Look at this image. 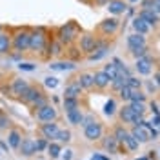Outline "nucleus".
Instances as JSON below:
<instances>
[{"label":"nucleus","instance_id":"49530a36","mask_svg":"<svg viewBox=\"0 0 160 160\" xmlns=\"http://www.w3.org/2000/svg\"><path fill=\"white\" fill-rule=\"evenodd\" d=\"M91 160H109V157H106V155H100V153H93Z\"/></svg>","mask_w":160,"mask_h":160},{"label":"nucleus","instance_id":"ddd939ff","mask_svg":"<svg viewBox=\"0 0 160 160\" xmlns=\"http://www.w3.org/2000/svg\"><path fill=\"white\" fill-rule=\"evenodd\" d=\"M118 28H120V22H118V18L111 17V18H106V20H102V22H100L98 31L102 33V35L109 37V35H115V33L118 31Z\"/></svg>","mask_w":160,"mask_h":160},{"label":"nucleus","instance_id":"72a5a7b5","mask_svg":"<svg viewBox=\"0 0 160 160\" xmlns=\"http://www.w3.org/2000/svg\"><path fill=\"white\" fill-rule=\"evenodd\" d=\"M113 135H115V137H117V140H118L120 144H122V142L126 140V137L129 135V131L126 129L124 126H117V128H115V133H113Z\"/></svg>","mask_w":160,"mask_h":160},{"label":"nucleus","instance_id":"c9c22d12","mask_svg":"<svg viewBox=\"0 0 160 160\" xmlns=\"http://www.w3.org/2000/svg\"><path fill=\"white\" fill-rule=\"evenodd\" d=\"M57 140H58L60 144H68V142H71V131L69 129H60L58 135H57Z\"/></svg>","mask_w":160,"mask_h":160},{"label":"nucleus","instance_id":"0eeeda50","mask_svg":"<svg viewBox=\"0 0 160 160\" xmlns=\"http://www.w3.org/2000/svg\"><path fill=\"white\" fill-rule=\"evenodd\" d=\"M13 49L18 53L29 49V31L28 29H18L13 35Z\"/></svg>","mask_w":160,"mask_h":160},{"label":"nucleus","instance_id":"dca6fc26","mask_svg":"<svg viewBox=\"0 0 160 160\" xmlns=\"http://www.w3.org/2000/svg\"><path fill=\"white\" fill-rule=\"evenodd\" d=\"M102 148L108 151V153H118L120 151V142L117 140L115 135H108V137H102Z\"/></svg>","mask_w":160,"mask_h":160},{"label":"nucleus","instance_id":"7c9ffc66","mask_svg":"<svg viewBox=\"0 0 160 160\" xmlns=\"http://www.w3.org/2000/svg\"><path fill=\"white\" fill-rule=\"evenodd\" d=\"M104 71H106V75H108L111 80H115L117 77H120V75H118V68L115 66V62H109V64H106V66H104Z\"/></svg>","mask_w":160,"mask_h":160},{"label":"nucleus","instance_id":"6e6552de","mask_svg":"<svg viewBox=\"0 0 160 160\" xmlns=\"http://www.w3.org/2000/svg\"><path fill=\"white\" fill-rule=\"evenodd\" d=\"M58 124H57V120H53V122H42L38 126V133H40V137L42 138H46V140H57V135H58Z\"/></svg>","mask_w":160,"mask_h":160},{"label":"nucleus","instance_id":"20e7f679","mask_svg":"<svg viewBox=\"0 0 160 160\" xmlns=\"http://www.w3.org/2000/svg\"><path fill=\"white\" fill-rule=\"evenodd\" d=\"M33 117H35V120L37 122H53V120L58 118V111H57V108L55 106H51L49 102L46 104V106H42V108H38L37 111H33Z\"/></svg>","mask_w":160,"mask_h":160},{"label":"nucleus","instance_id":"4468645a","mask_svg":"<svg viewBox=\"0 0 160 160\" xmlns=\"http://www.w3.org/2000/svg\"><path fill=\"white\" fill-rule=\"evenodd\" d=\"M108 51H109V44H108V42H104V40H98V42H97V46H95V49L88 55V58H89L91 62H97V60L104 58V57L108 55Z\"/></svg>","mask_w":160,"mask_h":160},{"label":"nucleus","instance_id":"39448f33","mask_svg":"<svg viewBox=\"0 0 160 160\" xmlns=\"http://www.w3.org/2000/svg\"><path fill=\"white\" fill-rule=\"evenodd\" d=\"M118 118L122 124H129V126H138V124H142L144 122V117H140V115H137L135 111L131 109L129 104H126V106H122L118 109Z\"/></svg>","mask_w":160,"mask_h":160},{"label":"nucleus","instance_id":"5701e85b","mask_svg":"<svg viewBox=\"0 0 160 160\" xmlns=\"http://www.w3.org/2000/svg\"><path fill=\"white\" fill-rule=\"evenodd\" d=\"M126 44H128L129 49H133V48H140V46H148L146 37L140 35V33H133V35H129V37L126 38Z\"/></svg>","mask_w":160,"mask_h":160},{"label":"nucleus","instance_id":"c85d7f7f","mask_svg":"<svg viewBox=\"0 0 160 160\" xmlns=\"http://www.w3.org/2000/svg\"><path fill=\"white\" fill-rule=\"evenodd\" d=\"M46 151H48V155L51 158H58L60 153H62V146H60V142H49Z\"/></svg>","mask_w":160,"mask_h":160},{"label":"nucleus","instance_id":"f3484780","mask_svg":"<svg viewBox=\"0 0 160 160\" xmlns=\"http://www.w3.org/2000/svg\"><path fill=\"white\" fill-rule=\"evenodd\" d=\"M93 78H95V88L97 89H106V88H109V84H111V78L106 75V71L104 69H100L97 71L95 75H93Z\"/></svg>","mask_w":160,"mask_h":160},{"label":"nucleus","instance_id":"a211bd4d","mask_svg":"<svg viewBox=\"0 0 160 160\" xmlns=\"http://www.w3.org/2000/svg\"><path fill=\"white\" fill-rule=\"evenodd\" d=\"M106 6H108V11L111 15H124L128 11V4L124 0H109Z\"/></svg>","mask_w":160,"mask_h":160},{"label":"nucleus","instance_id":"7ed1b4c3","mask_svg":"<svg viewBox=\"0 0 160 160\" xmlns=\"http://www.w3.org/2000/svg\"><path fill=\"white\" fill-rule=\"evenodd\" d=\"M48 44H49V38H48V35L44 33V29H33L29 31V49L31 51H44L48 48Z\"/></svg>","mask_w":160,"mask_h":160},{"label":"nucleus","instance_id":"6ab92c4d","mask_svg":"<svg viewBox=\"0 0 160 160\" xmlns=\"http://www.w3.org/2000/svg\"><path fill=\"white\" fill-rule=\"evenodd\" d=\"M22 155V157H33L35 153H37V149H35V140L31 138H24L22 140V144L18 146V149H17Z\"/></svg>","mask_w":160,"mask_h":160},{"label":"nucleus","instance_id":"ea45409f","mask_svg":"<svg viewBox=\"0 0 160 160\" xmlns=\"http://www.w3.org/2000/svg\"><path fill=\"white\" fill-rule=\"evenodd\" d=\"M46 104H48V95H42V97H40L38 100H35V102L31 104L29 108H31L33 111H37L38 108H42V106H46Z\"/></svg>","mask_w":160,"mask_h":160},{"label":"nucleus","instance_id":"8fccbe9b","mask_svg":"<svg viewBox=\"0 0 160 160\" xmlns=\"http://www.w3.org/2000/svg\"><path fill=\"white\" fill-rule=\"evenodd\" d=\"M129 2H137V0H129Z\"/></svg>","mask_w":160,"mask_h":160},{"label":"nucleus","instance_id":"de8ad7c7","mask_svg":"<svg viewBox=\"0 0 160 160\" xmlns=\"http://www.w3.org/2000/svg\"><path fill=\"white\" fill-rule=\"evenodd\" d=\"M155 84L160 88V73H157V75H155Z\"/></svg>","mask_w":160,"mask_h":160},{"label":"nucleus","instance_id":"cd10ccee","mask_svg":"<svg viewBox=\"0 0 160 160\" xmlns=\"http://www.w3.org/2000/svg\"><path fill=\"white\" fill-rule=\"evenodd\" d=\"M120 146H126V149H128V151H137V149H138L140 144H138V140L135 138V137L131 135V131H129V135L126 137V140H124V142H122Z\"/></svg>","mask_w":160,"mask_h":160},{"label":"nucleus","instance_id":"79ce46f5","mask_svg":"<svg viewBox=\"0 0 160 160\" xmlns=\"http://www.w3.org/2000/svg\"><path fill=\"white\" fill-rule=\"evenodd\" d=\"M9 128H11V120L4 113H0V131H8Z\"/></svg>","mask_w":160,"mask_h":160},{"label":"nucleus","instance_id":"3c124183","mask_svg":"<svg viewBox=\"0 0 160 160\" xmlns=\"http://www.w3.org/2000/svg\"><path fill=\"white\" fill-rule=\"evenodd\" d=\"M0 157H2V151H0Z\"/></svg>","mask_w":160,"mask_h":160},{"label":"nucleus","instance_id":"c756f323","mask_svg":"<svg viewBox=\"0 0 160 160\" xmlns=\"http://www.w3.org/2000/svg\"><path fill=\"white\" fill-rule=\"evenodd\" d=\"M118 113V108H117V100L115 98H109L106 102V106H104V115H108V117H113V115H117Z\"/></svg>","mask_w":160,"mask_h":160},{"label":"nucleus","instance_id":"bb28decb","mask_svg":"<svg viewBox=\"0 0 160 160\" xmlns=\"http://www.w3.org/2000/svg\"><path fill=\"white\" fill-rule=\"evenodd\" d=\"M49 68L51 69H55V71H71V69H75V62H53V64H49Z\"/></svg>","mask_w":160,"mask_h":160},{"label":"nucleus","instance_id":"f257e3e1","mask_svg":"<svg viewBox=\"0 0 160 160\" xmlns=\"http://www.w3.org/2000/svg\"><path fill=\"white\" fill-rule=\"evenodd\" d=\"M131 135L135 137V138L138 140V144H146V142H149V140H155L157 138V129H153V124L151 122H142L138 126H131Z\"/></svg>","mask_w":160,"mask_h":160},{"label":"nucleus","instance_id":"f8f14e48","mask_svg":"<svg viewBox=\"0 0 160 160\" xmlns=\"http://www.w3.org/2000/svg\"><path fill=\"white\" fill-rule=\"evenodd\" d=\"M42 95H46V93L40 89L38 86H29V88L26 89V93H24L18 100L22 102V104H26V106H31V104H33L35 100H38Z\"/></svg>","mask_w":160,"mask_h":160},{"label":"nucleus","instance_id":"1a4fd4ad","mask_svg":"<svg viewBox=\"0 0 160 160\" xmlns=\"http://www.w3.org/2000/svg\"><path fill=\"white\" fill-rule=\"evenodd\" d=\"M29 86H31V84L28 82V80L13 78V80H11V84L8 86V91H9V95L13 97V98H20V97L26 93V89H28Z\"/></svg>","mask_w":160,"mask_h":160},{"label":"nucleus","instance_id":"4c0bfd02","mask_svg":"<svg viewBox=\"0 0 160 160\" xmlns=\"http://www.w3.org/2000/svg\"><path fill=\"white\" fill-rule=\"evenodd\" d=\"M48 144H49V140H46V138H37V140H35V149H37V153L46 151V149H48Z\"/></svg>","mask_w":160,"mask_h":160},{"label":"nucleus","instance_id":"603ef678","mask_svg":"<svg viewBox=\"0 0 160 160\" xmlns=\"http://www.w3.org/2000/svg\"><path fill=\"white\" fill-rule=\"evenodd\" d=\"M82 2H88V0H82Z\"/></svg>","mask_w":160,"mask_h":160},{"label":"nucleus","instance_id":"58836bf2","mask_svg":"<svg viewBox=\"0 0 160 160\" xmlns=\"http://www.w3.org/2000/svg\"><path fill=\"white\" fill-rule=\"evenodd\" d=\"M126 84H128L129 88H133V89H142V80H138L137 77H128Z\"/></svg>","mask_w":160,"mask_h":160},{"label":"nucleus","instance_id":"864d4df0","mask_svg":"<svg viewBox=\"0 0 160 160\" xmlns=\"http://www.w3.org/2000/svg\"><path fill=\"white\" fill-rule=\"evenodd\" d=\"M158 2H160V0H158Z\"/></svg>","mask_w":160,"mask_h":160},{"label":"nucleus","instance_id":"4be33fe9","mask_svg":"<svg viewBox=\"0 0 160 160\" xmlns=\"http://www.w3.org/2000/svg\"><path fill=\"white\" fill-rule=\"evenodd\" d=\"M13 49V37L9 33H0V55H8Z\"/></svg>","mask_w":160,"mask_h":160},{"label":"nucleus","instance_id":"412c9836","mask_svg":"<svg viewBox=\"0 0 160 160\" xmlns=\"http://www.w3.org/2000/svg\"><path fill=\"white\" fill-rule=\"evenodd\" d=\"M138 17L146 20V22L149 24L151 28H157V26L160 24V17L157 15V13H155V11H151V9H140Z\"/></svg>","mask_w":160,"mask_h":160},{"label":"nucleus","instance_id":"a19ab883","mask_svg":"<svg viewBox=\"0 0 160 160\" xmlns=\"http://www.w3.org/2000/svg\"><path fill=\"white\" fill-rule=\"evenodd\" d=\"M131 89H133V88H129V86L126 84V86H124V88H122V89L118 91L120 98H122V100H126V102H129V100H131Z\"/></svg>","mask_w":160,"mask_h":160},{"label":"nucleus","instance_id":"a878e982","mask_svg":"<svg viewBox=\"0 0 160 160\" xmlns=\"http://www.w3.org/2000/svg\"><path fill=\"white\" fill-rule=\"evenodd\" d=\"M133 29H135V33H140V35H148L151 31V26L146 22L144 18H140V17H137V18L133 20Z\"/></svg>","mask_w":160,"mask_h":160},{"label":"nucleus","instance_id":"09e8293b","mask_svg":"<svg viewBox=\"0 0 160 160\" xmlns=\"http://www.w3.org/2000/svg\"><path fill=\"white\" fill-rule=\"evenodd\" d=\"M2 31H4V28H2V26H0V33H2Z\"/></svg>","mask_w":160,"mask_h":160},{"label":"nucleus","instance_id":"aec40b11","mask_svg":"<svg viewBox=\"0 0 160 160\" xmlns=\"http://www.w3.org/2000/svg\"><path fill=\"white\" fill-rule=\"evenodd\" d=\"M82 86L78 84V80H71L69 84L66 86V89H64V97H71V98H78L80 93H82Z\"/></svg>","mask_w":160,"mask_h":160},{"label":"nucleus","instance_id":"f03ea898","mask_svg":"<svg viewBox=\"0 0 160 160\" xmlns=\"http://www.w3.org/2000/svg\"><path fill=\"white\" fill-rule=\"evenodd\" d=\"M78 33H80L78 26L75 22H68L66 26H60L58 28V31H57V37L58 38L57 40H60L64 46H69V44H73L75 40L78 38Z\"/></svg>","mask_w":160,"mask_h":160},{"label":"nucleus","instance_id":"f704fd0d","mask_svg":"<svg viewBox=\"0 0 160 160\" xmlns=\"http://www.w3.org/2000/svg\"><path fill=\"white\" fill-rule=\"evenodd\" d=\"M129 102H146V93L142 89H131V100Z\"/></svg>","mask_w":160,"mask_h":160},{"label":"nucleus","instance_id":"2eb2a0df","mask_svg":"<svg viewBox=\"0 0 160 160\" xmlns=\"http://www.w3.org/2000/svg\"><path fill=\"white\" fill-rule=\"evenodd\" d=\"M22 131L17 129V128H9L8 129V146H9L11 149H18V146L22 144Z\"/></svg>","mask_w":160,"mask_h":160},{"label":"nucleus","instance_id":"b1692460","mask_svg":"<svg viewBox=\"0 0 160 160\" xmlns=\"http://www.w3.org/2000/svg\"><path fill=\"white\" fill-rule=\"evenodd\" d=\"M77 80H78V84L82 86V89L84 91H89L95 88V78H93V73H80L78 77H77Z\"/></svg>","mask_w":160,"mask_h":160},{"label":"nucleus","instance_id":"423d86ee","mask_svg":"<svg viewBox=\"0 0 160 160\" xmlns=\"http://www.w3.org/2000/svg\"><path fill=\"white\" fill-rule=\"evenodd\" d=\"M84 137L89 140V142H97L104 137V126H102V122H97V120H93L89 124H86L84 126Z\"/></svg>","mask_w":160,"mask_h":160},{"label":"nucleus","instance_id":"c03bdc74","mask_svg":"<svg viewBox=\"0 0 160 160\" xmlns=\"http://www.w3.org/2000/svg\"><path fill=\"white\" fill-rule=\"evenodd\" d=\"M18 68L22 71H35V64H29V62H24V64H22V62H20Z\"/></svg>","mask_w":160,"mask_h":160},{"label":"nucleus","instance_id":"9d476101","mask_svg":"<svg viewBox=\"0 0 160 160\" xmlns=\"http://www.w3.org/2000/svg\"><path fill=\"white\" fill-rule=\"evenodd\" d=\"M97 42H98V40L95 38V35H91V33H84V35H80L78 37V49H80V53L89 55L91 51L95 49Z\"/></svg>","mask_w":160,"mask_h":160},{"label":"nucleus","instance_id":"9b49d317","mask_svg":"<svg viewBox=\"0 0 160 160\" xmlns=\"http://www.w3.org/2000/svg\"><path fill=\"white\" fill-rule=\"evenodd\" d=\"M135 71H137L138 75H142V77L151 75V73H153V58H151L149 55L137 58V62H135Z\"/></svg>","mask_w":160,"mask_h":160},{"label":"nucleus","instance_id":"473e14b6","mask_svg":"<svg viewBox=\"0 0 160 160\" xmlns=\"http://www.w3.org/2000/svg\"><path fill=\"white\" fill-rule=\"evenodd\" d=\"M129 106H131V109L135 111L137 115H140V117H144L146 115V102H129Z\"/></svg>","mask_w":160,"mask_h":160},{"label":"nucleus","instance_id":"e433bc0d","mask_svg":"<svg viewBox=\"0 0 160 160\" xmlns=\"http://www.w3.org/2000/svg\"><path fill=\"white\" fill-rule=\"evenodd\" d=\"M129 53L135 57V58H140V57H146L148 55V46H140V48H133L129 49Z\"/></svg>","mask_w":160,"mask_h":160},{"label":"nucleus","instance_id":"393cba45","mask_svg":"<svg viewBox=\"0 0 160 160\" xmlns=\"http://www.w3.org/2000/svg\"><path fill=\"white\" fill-rule=\"evenodd\" d=\"M66 118L69 122L71 126H80L82 122H84V113L82 109H73V111H66Z\"/></svg>","mask_w":160,"mask_h":160},{"label":"nucleus","instance_id":"37998d69","mask_svg":"<svg viewBox=\"0 0 160 160\" xmlns=\"http://www.w3.org/2000/svg\"><path fill=\"white\" fill-rule=\"evenodd\" d=\"M44 86L53 89V88L58 86V78H55V77H48V78H44Z\"/></svg>","mask_w":160,"mask_h":160},{"label":"nucleus","instance_id":"2f4dec72","mask_svg":"<svg viewBox=\"0 0 160 160\" xmlns=\"http://www.w3.org/2000/svg\"><path fill=\"white\" fill-rule=\"evenodd\" d=\"M64 109L66 111H73V109H78V98H71V97H64Z\"/></svg>","mask_w":160,"mask_h":160},{"label":"nucleus","instance_id":"a18cd8bd","mask_svg":"<svg viewBox=\"0 0 160 160\" xmlns=\"http://www.w3.org/2000/svg\"><path fill=\"white\" fill-rule=\"evenodd\" d=\"M62 158H64V160H71V158H73V151H71V149L62 151Z\"/></svg>","mask_w":160,"mask_h":160}]
</instances>
